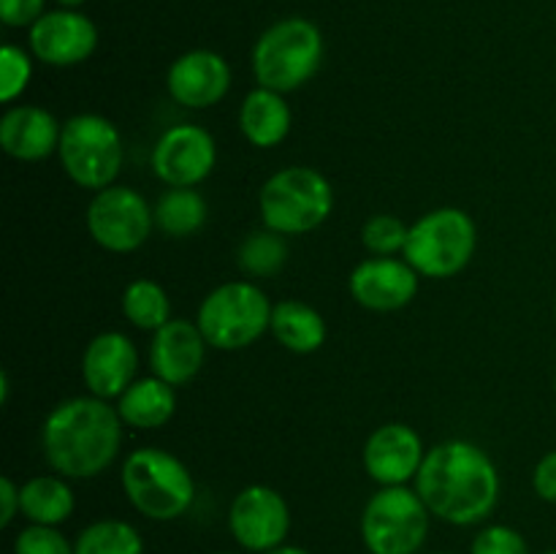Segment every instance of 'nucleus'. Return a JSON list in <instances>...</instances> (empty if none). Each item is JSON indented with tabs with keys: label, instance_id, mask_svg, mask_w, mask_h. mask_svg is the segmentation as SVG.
Returning <instances> with one entry per match:
<instances>
[{
	"label": "nucleus",
	"instance_id": "f257e3e1",
	"mask_svg": "<svg viewBox=\"0 0 556 554\" xmlns=\"http://www.w3.org/2000/svg\"><path fill=\"white\" fill-rule=\"evenodd\" d=\"M413 487L434 519L454 527L486 521L503 492L494 459L470 440H443L429 449Z\"/></svg>",
	"mask_w": 556,
	"mask_h": 554
},
{
	"label": "nucleus",
	"instance_id": "f03ea898",
	"mask_svg": "<svg viewBox=\"0 0 556 554\" xmlns=\"http://www.w3.org/2000/svg\"><path fill=\"white\" fill-rule=\"evenodd\" d=\"M123 418L101 396H71L58 402L41 424L43 459L68 481L98 478L123 449Z\"/></svg>",
	"mask_w": 556,
	"mask_h": 554
},
{
	"label": "nucleus",
	"instance_id": "7ed1b4c3",
	"mask_svg": "<svg viewBox=\"0 0 556 554\" xmlns=\"http://www.w3.org/2000/svg\"><path fill=\"white\" fill-rule=\"evenodd\" d=\"M125 500L144 519L174 521L195 503V478L172 451L144 445L125 456L119 470Z\"/></svg>",
	"mask_w": 556,
	"mask_h": 554
},
{
	"label": "nucleus",
	"instance_id": "20e7f679",
	"mask_svg": "<svg viewBox=\"0 0 556 554\" xmlns=\"http://www.w3.org/2000/svg\"><path fill=\"white\" fill-rule=\"evenodd\" d=\"M324 33L315 22L304 16H286L266 27L253 43L250 68L258 87L288 96L318 74L324 65Z\"/></svg>",
	"mask_w": 556,
	"mask_h": 554
},
{
	"label": "nucleus",
	"instance_id": "39448f33",
	"mask_svg": "<svg viewBox=\"0 0 556 554\" xmlns=\"http://www.w3.org/2000/svg\"><path fill=\"white\" fill-rule=\"evenodd\" d=\"M258 210L264 228L282 237H302L329 221L334 190L318 168L286 166L261 185Z\"/></svg>",
	"mask_w": 556,
	"mask_h": 554
},
{
	"label": "nucleus",
	"instance_id": "423d86ee",
	"mask_svg": "<svg viewBox=\"0 0 556 554\" xmlns=\"http://www.w3.org/2000/svg\"><path fill=\"white\" fill-rule=\"evenodd\" d=\"M476 250L478 226L470 212L438 206L413 223L402 259L421 277L448 280L470 266Z\"/></svg>",
	"mask_w": 556,
	"mask_h": 554
},
{
	"label": "nucleus",
	"instance_id": "0eeeda50",
	"mask_svg": "<svg viewBox=\"0 0 556 554\" xmlns=\"http://www.w3.org/2000/svg\"><path fill=\"white\" fill-rule=\"evenodd\" d=\"M271 310L275 304L253 280H228L201 299L195 324L215 351H242L269 331Z\"/></svg>",
	"mask_w": 556,
	"mask_h": 554
},
{
	"label": "nucleus",
	"instance_id": "6e6552de",
	"mask_svg": "<svg viewBox=\"0 0 556 554\" xmlns=\"http://www.w3.org/2000/svg\"><path fill=\"white\" fill-rule=\"evenodd\" d=\"M58 158L71 182L98 193L103 188H112L114 179L123 172V134L103 114H74L63 123Z\"/></svg>",
	"mask_w": 556,
	"mask_h": 554
},
{
	"label": "nucleus",
	"instance_id": "1a4fd4ad",
	"mask_svg": "<svg viewBox=\"0 0 556 554\" xmlns=\"http://www.w3.org/2000/svg\"><path fill=\"white\" fill-rule=\"evenodd\" d=\"M432 514L416 487H380L358 519L369 554H418L429 538Z\"/></svg>",
	"mask_w": 556,
	"mask_h": 554
},
{
	"label": "nucleus",
	"instance_id": "9d476101",
	"mask_svg": "<svg viewBox=\"0 0 556 554\" xmlns=\"http://www.w3.org/2000/svg\"><path fill=\"white\" fill-rule=\"evenodd\" d=\"M87 234L109 253H134L155 228V206L128 185L98 190L87 204Z\"/></svg>",
	"mask_w": 556,
	"mask_h": 554
},
{
	"label": "nucleus",
	"instance_id": "9b49d317",
	"mask_svg": "<svg viewBox=\"0 0 556 554\" xmlns=\"http://www.w3.org/2000/svg\"><path fill=\"white\" fill-rule=\"evenodd\" d=\"M228 532L244 552L266 554L286 543L291 532V508L277 489L250 483L239 489L228 505Z\"/></svg>",
	"mask_w": 556,
	"mask_h": 554
},
{
	"label": "nucleus",
	"instance_id": "f8f14e48",
	"mask_svg": "<svg viewBox=\"0 0 556 554\" xmlns=\"http://www.w3.org/2000/svg\"><path fill=\"white\" fill-rule=\"evenodd\" d=\"M150 163L166 188H199L217 166V141L201 125H172L152 147Z\"/></svg>",
	"mask_w": 556,
	"mask_h": 554
},
{
	"label": "nucleus",
	"instance_id": "ddd939ff",
	"mask_svg": "<svg viewBox=\"0 0 556 554\" xmlns=\"http://www.w3.org/2000/svg\"><path fill=\"white\" fill-rule=\"evenodd\" d=\"M27 47L43 65L71 68L92 58L98 49V27L79 9H52L27 30Z\"/></svg>",
	"mask_w": 556,
	"mask_h": 554
},
{
	"label": "nucleus",
	"instance_id": "4468645a",
	"mask_svg": "<svg viewBox=\"0 0 556 554\" xmlns=\"http://www.w3.org/2000/svg\"><path fill=\"white\" fill-rule=\"evenodd\" d=\"M424 440L410 424L389 421L364 443V470L378 487H407L424 465Z\"/></svg>",
	"mask_w": 556,
	"mask_h": 554
},
{
	"label": "nucleus",
	"instance_id": "2eb2a0df",
	"mask_svg": "<svg viewBox=\"0 0 556 554\" xmlns=\"http://www.w3.org/2000/svg\"><path fill=\"white\" fill-rule=\"evenodd\" d=\"M418 272L396 255H372L351 272V297L372 313H396L418 293Z\"/></svg>",
	"mask_w": 556,
	"mask_h": 554
},
{
	"label": "nucleus",
	"instance_id": "dca6fc26",
	"mask_svg": "<svg viewBox=\"0 0 556 554\" xmlns=\"http://www.w3.org/2000/svg\"><path fill=\"white\" fill-rule=\"evenodd\" d=\"M166 90L179 106L212 109L231 90V65L212 49H190L168 65Z\"/></svg>",
	"mask_w": 556,
	"mask_h": 554
},
{
	"label": "nucleus",
	"instance_id": "f3484780",
	"mask_svg": "<svg viewBox=\"0 0 556 554\" xmlns=\"http://www.w3.org/2000/svg\"><path fill=\"white\" fill-rule=\"evenodd\" d=\"M139 373V351L125 331H101L92 337L81 356V380L101 400H119Z\"/></svg>",
	"mask_w": 556,
	"mask_h": 554
},
{
	"label": "nucleus",
	"instance_id": "a211bd4d",
	"mask_svg": "<svg viewBox=\"0 0 556 554\" xmlns=\"http://www.w3.org/2000/svg\"><path fill=\"white\" fill-rule=\"evenodd\" d=\"M206 340L199 324L188 318H172L166 326L152 331L150 367L152 375L172 383L174 389L188 386L206 362Z\"/></svg>",
	"mask_w": 556,
	"mask_h": 554
},
{
	"label": "nucleus",
	"instance_id": "6ab92c4d",
	"mask_svg": "<svg viewBox=\"0 0 556 554\" xmlns=\"http://www.w3.org/2000/svg\"><path fill=\"white\" fill-rule=\"evenodd\" d=\"M63 136V125L52 112L36 103H11L0 117V147L9 158L38 163L54 155Z\"/></svg>",
	"mask_w": 556,
	"mask_h": 554
},
{
	"label": "nucleus",
	"instance_id": "aec40b11",
	"mask_svg": "<svg viewBox=\"0 0 556 554\" xmlns=\"http://www.w3.org/2000/svg\"><path fill=\"white\" fill-rule=\"evenodd\" d=\"M293 112L286 96L269 87H255L239 103V130L258 150L282 144L291 134Z\"/></svg>",
	"mask_w": 556,
	"mask_h": 554
},
{
	"label": "nucleus",
	"instance_id": "412c9836",
	"mask_svg": "<svg viewBox=\"0 0 556 554\" xmlns=\"http://www.w3.org/2000/svg\"><path fill=\"white\" fill-rule=\"evenodd\" d=\"M114 407H117L125 427L150 432V429L166 427L174 418V413H177V389L157 378V375L136 378L123 391V396H119Z\"/></svg>",
	"mask_w": 556,
	"mask_h": 554
},
{
	"label": "nucleus",
	"instance_id": "4be33fe9",
	"mask_svg": "<svg viewBox=\"0 0 556 554\" xmlns=\"http://www.w3.org/2000/svg\"><path fill=\"white\" fill-rule=\"evenodd\" d=\"M22 494V516L27 525L60 527L74 516L76 498L68 478L58 473H43V476L27 478L20 487Z\"/></svg>",
	"mask_w": 556,
	"mask_h": 554
},
{
	"label": "nucleus",
	"instance_id": "5701e85b",
	"mask_svg": "<svg viewBox=\"0 0 556 554\" xmlns=\"http://www.w3.org/2000/svg\"><path fill=\"white\" fill-rule=\"evenodd\" d=\"M269 331L286 351L299 353V356L320 351L326 342L324 315L299 299H286V302L275 304Z\"/></svg>",
	"mask_w": 556,
	"mask_h": 554
},
{
	"label": "nucleus",
	"instance_id": "b1692460",
	"mask_svg": "<svg viewBox=\"0 0 556 554\" xmlns=\"http://www.w3.org/2000/svg\"><path fill=\"white\" fill-rule=\"evenodd\" d=\"M210 206L195 188H168L155 201V228L172 239L195 237L206 226Z\"/></svg>",
	"mask_w": 556,
	"mask_h": 554
},
{
	"label": "nucleus",
	"instance_id": "393cba45",
	"mask_svg": "<svg viewBox=\"0 0 556 554\" xmlns=\"http://www.w3.org/2000/svg\"><path fill=\"white\" fill-rule=\"evenodd\" d=\"M123 315L141 331H157L172 320V299H168L166 288L161 282L150 280V277H136L125 286L123 299Z\"/></svg>",
	"mask_w": 556,
	"mask_h": 554
},
{
	"label": "nucleus",
	"instance_id": "a878e982",
	"mask_svg": "<svg viewBox=\"0 0 556 554\" xmlns=\"http://www.w3.org/2000/svg\"><path fill=\"white\" fill-rule=\"evenodd\" d=\"M74 554H144V538L125 519H96L76 536Z\"/></svg>",
	"mask_w": 556,
	"mask_h": 554
},
{
	"label": "nucleus",
	"instance_id": "bb28decb",
	"mask_svg": "<svg viewBox=\"0 0 556 554\" xmlns=\"http://www.w3.org/2000/svg\"><path fill=\"white\" fill-rule=\"evenodd\" d=\"M288 244L277 231H253L237 248V264L250 277H275L286 266Z\"/></svg>",
	"mask_w": 556,
	"mask_h": 554
},
{
	"label": "nucleus",
	"instance_id": "cd10ccee",
	"mask_svg": "<svg viewBox=\"0 0 556 554\" xmlns=\"http://www.w3.org/2000/svg\"><path fill=\"white\" fill-rule=\"evenodd\" d=\"M407 234H410V226L400 221L396 215H372L362 226V244L367 248V253L372 255H396L405 253Z\"/></svg>",
	"mask_w": 556,
	"mask_h": 554
},
{
	"label": "nucleus",
	"instance_id": "c85d7f7f",
	"mask_svg": "<svg viewBox=\"0 0 556 554\" xmlns=\"http://www.w3.org/2000/svg\"><path fill=\"white\" fill-rule=\"evenodd\" d=\"M33 79V52L5 43L0 49V101L14 103Z\"/></svg>",
	"mask_w": 556,
	"mask_h": 554
},
{
	"label": "nucleus",
	"instance_id": "c756f323",
	"mask_svg": "<svg viewBox=\"0 0 556 554\" xmlns=\"http://www.w3.org/2000/svg\"><path fill=\"white\" fill-rule=\"evenodd\" d=\"M14 554H74V541H68L60 527L27 525L16 532Z\"/></svg>",
	"mask_w": 556,
	"mask_h": 554
},
{
	"label": "nucleus",
	"instance_id": "7c9ffc66",
	"mask_svg": "<svg viewBox=\"0 0 556 554\" xmlns=\"http://www.w3.org/2000/svg\"><path fill=\"white\" fill-rule=\"evenodd\" d=\"M470 554H530V546L516 527L486 525L472 538Z\"/></svg>",
	"mask_w": 556,
	"mask_h": 554
},
{
	"label": "nucleus",
	"instance_id": "2f4dec72",
	"mask_svg": "<svg viewBox=\"0 0 556 554\" xmlns=\"http://www.w3.org/2000/svg\"><path fill=\"white\" fill-rule=\"evenodd\" d=\"M43 14H47V0H0V22L5 27L30 30Z\"/></svg>",
	"mask_w": 556,
	"mask_h": 554
},
{
	"label": "nucleus",
	"instance_id": "473e14b6",
	"mask_svg": "<svg viewBox=\"0 0 556 554\" xmlns=\"http://www.w3.org/2000/svg\"><path fill=\"white\" fill-rule=\"evenodd\" d=\"M532 489L538 498L556 505V449L548 451L532 470Z\"/></svg>",
	"mask_w": 556,
	"mask_h": 554
},
{
	"label": "nucleus",
	"instance_id": "72a5a7b5",
	"mask_svg": "<svg viewBox=\"0 0 556 554\" xmlns=\"http://www.w3.org/2000/svg\"><path fill=\"white\" fill-rule=\"evenodd\" d=\"M22 514V494L14 478H0V527H9Z\"/></svg>",
	"mask_w": 556,
	"mask_h": 554
},
{
	"label": "nucleus",
	"instance_id": "f704fd0d",
	"mask_svg": "<svg viewBox=\"0 0 556 554\" xmlns=\"http://www.w3.org/2000/svg\"><path fill=\"white\" fill-rule=\"evenodd\" d=\"M266 554H313V552H307V549H302V546H293V543H282V546L271 549V552H266Z\"/></svg>",
	"mask_w": 556,
	"mask_h": 554
},
{
	"label": "nucleus",
	"instance_id": "c9c22d12",
	"mask_svg": "<svg viewBox=\"0 0 556 554\" xmlns=\"http://www.w3.org/2000/svg\"><path fill=\"white\" fill-rule=\"evenodd\" d=\"M0 402H9V375L0 373Z\"/></svg>",
	"mask_w": 556,
	"mask_h": 554
},
{
	"label": "nucleus",
	"instance_id": "e433bc0d",
	"mask_svg": "<svg viewBox=\"0 0 556 554\" xmlns=\"http://www.w3.org/2000/svg\"><path fill=\"white\" fill-rule=\"evenodd\" d=\"M54 3H58V9H81L87 0H54Z\"/></svg>",
	"mask_w": 556,
	"mask_h": 554
},
{
	"label": "nucleus",
	"instance_id": "4c0bfd02",
	"mask_svg": "<svg viewBox=\"0 0 556 554\" xmlns=\"http://www.w3.org/2000/svg\"><path fill=\"white\" fill-rule=\"evenodd\" d=\"M215 554H239V552H215Z\"/></svg>",
	"mask_w": 556,
	"mask_h": 554
},
{
	"label": "nucleus",
	"instance_id": "58836bf2",
	"mask_svg": "<svg viewBox=\"0 0 556 554\" xmlns=\"http://www.w3.org/2000/svg\"><path fill=\"white\" fill-rule=\"evenodd\" d=\"M541 554H556V549H552V552H541Z\"/></svg>",
	"mask_w": 556,
	"mask_h": 554
},
{
	"label": "nucleus",
	"instance_id": "ea45409f",
	"mask_svg": "<svg viewBox=\"0 0 556 554\" xmlns=\"http://www.w3.org/2000/svg\"><path fill=\"white\" fill-rule=\"evenodd\" d=\"M554 391H556V373H554Z\"/></svg>",
	"mask_w": 556,
	"mask_h": 554
},
{
	"label": "nucleus",
	"instance_id": "a19ab883",
	"mask_svg": "<svg viewBox=\"0 0 556 554\" xmlns=\"http://www.w3.org/2000/svg\"><path fill=\"white\" fill-rule=\"evenodd\" d=\"M440 554H451V552H440Z\"/></svg>",
	"mask_w": 556,
	"mask_h": 554
},
{
	"label": "nucleus",
	"instance_id": "79ce46f5",
	"mask_svg": "<svg viewBox=\"0 0 556 554\" xmlns=\"http://www.w3.org/2000/svg\"><path fill=\"white\" fill-rule=\"evenodd\" d=\"M554 313H556V302H554Z\"/></svg>",
	"mask_w": 556,
	"mask_h": 554
}]
</instances>
